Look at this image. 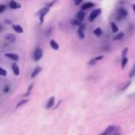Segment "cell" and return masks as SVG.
<instances>
[{"instance_id": "8fae6325", "label": "cell", "mask_w": 135, "mask_h": 135, "mask_svg": "<svg viewBox=\"0 0 135 135\" xmlns=\"http://www.w3.org/2000/svg\"><path fill=\"white\" fill-rule=\"evenodd\" d=\"M93 34L96 37H100L103 34V30H102L100 27H97L93 30Z\"/></svg>"}, {"instance_id": "ac0fdd59", "label": "cell", "mask_w": 135, "mask_h": 135, "mask_svg": "<svg viewBox=\"0 0 135 135\" xmlns=\"http://www.w3.org/2000/svg\"><path fill=\"white\" fill-rule=\"evenodd\" d=\"M41 68L40 66H37L36 68H34V70L33 71V72L31 74V78H35L36 77L39 73L41 72Z\"/></svg>"}, {"instance_id": "9c48e42d", "label": "cell", "mask_w": 135, "mask_h": 135, "mask_svg": "<svg viewBox=\"0 0 135 135\" xmlns=\"http://www.w3.org/2000/svg\"><path fill=\"white\" fill-rule=\"evenodd\" d=\"M5 39L6 41H7L10 43H15L16 41V37L15 35L13 34H7L5 36Z\"/></svg>"}, {"instance_id": "4fadbf2b", "label": "cell", "mask_w": 135, "mask_h": 135, "mask_svg": "<svg viewBox=\"0 0 135 135\" xmlns=\"http://www.w3.org/2000/svg\"><path fill=\"white\" fill-rule=\"evenodd\" d=\"M49 45H50V47L53 49V50L56 51L60 49L59 44L55 40H53V39H52V40H50V41H49Z\"/></svg>"}, {"instance_id": "cb8c5ba5", "label": "cell", "mask_w": 135, "mask_h": 135, "mask_svg": "<svg viewBox=\"0 0 135 135\" xmlns=\"http://www.w3.org/2000/svg\"><path fill=\"white\" fill-rule=\"evenodd\" d=\"M134 76H135V65L133 66V68H131V70L130 71V73H129L130 78H133Z\"/></svg>"}, {"instance_id": "7a4b0ae2", "label": "cell", "mask_w": 135, "mask_h": 135, "mask_svg": "<svg viewBox=\"0 0 135 135\" xmlns=\"http://www.w3.org/2000/svg\"><path fill=\"white\" fill-rule=\"evenodd\" d=\"M50 10V8L48 7V6H45V7H43L42 9H41L39 11L37 12V16L39 17V20H40V23L42 24L44 22L45 20V17L48 15V13Z\"/></svg>"}, {"instance_id": "603a6c76", "label": "cell", "mask_w": 135, "mask_h": 135, "mask_svg": "<svg viewBox=\"0 0 135 135\" xmlns=\"http://www.w3.org/2000/svg\"><path fill=\"white\" fill-rule=\"evenodd\" d=\"M33 87H34V84H31L29 86V87H28L27 92H26V94H25V96H29V95H30L31 91L33 90Z\"/></svg>"}, {"instance_id": "d6986e66", "label": "cell", "mask_w": 135, "mask_h": 135, "mask_svg": "<svg viewBox=\"0 0 135 135\" xmlns=\"http://www.w3.org/2000/svg\"><path fill=\"white\" fill-rule=\"evenodd\" d=\"M12 29L17 34H22L23 33V28L20 25H13Z\"/></svg>"}, {"instance_id": "277c9868", "label": "cell", "mask_w": 135, "mask_h": 135, "mask_svg": "<svg viewBox=\"0 0 135 135\" xmlns=\"http://www.w3.org/2000/svg\"><path fill=\"white\" fill-rule=\"evenodd\" d=\"M43 56V49L41 48L38 47L36 49V50L34 51V61H39Z\"/></svg>"}, {"instance_id": "5bb4252c", "label": "cell", "mask_w": 135, "mask_h": 135, "mask_svg": "<svg viewBox=\"0 0 135 135\" xmlns=\"http://www.w3.org/2000/svg\"><path fill=\"white\" fill-rule=\"evenodd\" d=\"M11 68H12V71H13L14 74H15L16 76L20 75V68H19V67H18V65H17V64L14 63L12 65V66H11Z\"/></svg>"}, {"instance_id": "d4e9b609", "label": "cell", "mask_w": 135, "mask_h": 135, "mask_svg": "<svg viewBox=\"0 0 135 135\" xmlns=\"http://www.w3.org/2000/svg\"><path fill=\"white\" fill-rule=\"evenodd\" d=\"M128 52H129V48H128V47L124 48L122 50L121 55H122V56H126L128 55Z\"/></svg>"}, {"instance_id": "7c38bea8", "label": "cell", "mask_w": 135, "mask_h": 135, "mask_svg": "<svg viewBox=\"0 0 135 135\" xmlns=\"http://www.w3.org/2000/svg\"><path fill=\"white\" fill-rule=\"evenodd\" d=\"M110 26H111L112 33L117 34L119 32V28L118 26V25H117L115 22H111V23H110Z\"/></svg>"}, {"instance_id": "1f68e13d", "label": "cell", "mask_w": 135, "mask_h": 135, "mask_svg": "<svg viewBox=\"0 0 135 135\" xmlns=\"http://www.w3.org/2000/svg\"><path fill=\"white\" fill-rule=\"evenodd\" d=\"M74 1V5L75 6H79L83 2L84 0H73Z\"/></svg>"}, {"instance_id": "9a60e30c", "label": "cell", "mask_w": 135, "mask_h": 135, "mask_svg": "<svg viewBox=\"0 0 135 135\" xmlns=\"http://www.w3.org/2000/svg\"><path fill=\"white\" fill-rule=\"evenodd\" d=\"M124 36H125V34H124V32H118V33L115 34V37H114V41H121L122 39H123Z\"/></svg>"}, {"instance_id": "836d02e7", "label": "cell", "mask_w": 135, "mask_h": 135, "mask_svg": "<svg viewBox=\"0 0 135 135\" xmlns=\"http://www.w3.org/2000/svg\"><path fill=\"white\" fill-rule=\"evenodd\" d=\"M132 8H133V10L134 11V15H135V4H133L132 5Z\"/></svg>"}, {"instance_id": "e0dca14e", "label": "cell", "mask_w": 135, "mask_h": 135, "mask_svg": "<svg viewBox=\"0 0 135 135\" xmlns=\"http://www.w3.org/2000/svg\"><path fill=\"white\" fill-rule=\"evenodd\" d=\"M115 130V127L113 126H109V127L106 128L104 132L102 133L101 135H111Z\"/></svg>"}, {"instance_id": "4316f807", "label": "cell", "mask_w": 135, "mask_h": 135, "mask_svg": "<svg viewBox=\"0 0 135 135\" xmlns=\"http://www.w3.org/2000/svg\"><path fill=\"white\" fill-rule=\"evenodd\" d=\"M7 75V72L2 68L0 67V76H6Z\"/></svg>"}, {"instance_id": "ffe728a7", "label": "cell", "mask_w": 135, "mask_h": 135, "mask_svg": "<svg viewBox=\"0 0 135 135\" xmlns=\"http://www.w3.org/2000/svg\"><path fill=\"white\" fill-rule=\"evenodd\" d=\"M128 61H129V59H128L127 56H122V60H121V68H122V69L125 68Z\"/></svg>"}, {"instance_id": "4dcf8cb0", "label": "cell", "mask_w": 135, "mask_h": 135, "mask_svg": "<svg viewBox=\"0 0 135 135\" xmlns=\"http://www.w3.org/2000/svg\"><path fill=\"white\" fill-rule=\"evenodd\" d=\"M6 10V6L4 4H0V14L3 13Z\"/></svg>"}, {"instance_id": "6da1fadb", "label": "cell", "mask_w": 135, "mask_h": 135, "mask_svg": "<svg viewBox=\"0 0 135 135\" xmlns=\"http://www.w3.org/2000/svg\"><path fill=\"white\" fill-rule=\"evenodd\" d=\"M102 14V9L101 8H96L90 13L89 16H88V22H93L97 18V17Z\"/></svg>"}, {"instance_id": "d6a6232c", "label": "cell", "mask_w": 135, "mask_h": 135, "mask_svg": "<svg viewBox=\"0 0 135 135\" xmlns=\"http://www.w3.org/2000/svg\"><path fill=\"white\" fill-rule=\"evenodd\" d=\"M9 89H10V87L9 86H6V87L3 89V92H5V93H7V92L9 91Z\"/></svg>"}, {"instance_id": "2e32d148", "label": "cell", "mask_w": 135, "mask_h": 135, "mask_svg": "<svg viewBox=\"0 0 135 135\" xmlns=\"http://www.w3.org/2000/svg\"><path fill=\"white\" fill-rule=\"evenodd\" d=\"M55 103V97L54 96H52L49 98V99L47 102V104H46V108L47 109H50L52 108L53 106H54Z\"/></svg>"}, {"instance_id": "44dd1931", "label": "cell", "mask_w": 135, "mask_h": 135, "mask_svg": "<svg viewBox=\"0 0 135 135\" xmlns=\"http://www.w3.org/2000/svg\"><path fill=\"white\" fill-rule=\"evenodd\" d=\"M71 25L73 26H77V27H79L81 24H82V22H80V21H78L76 18H74V19H72L71 20Z\"/></svg>"}, {"instance_id": "30bf717a", "label": "cell", "mask_w": 135, "mask_h": 135, "mask_svg": "<svg viewBox=\"0 0 135 135\" xmlns=\"http://www.w3.org/2000/svg\"><path fill=\"white\" fill-rule=\"evenodd\" d=\"M9 6H10V8L12 9V10H16V9H20L22 7V6L19 3H17V2H15V0H11L9 3Z\"/></svg>"}, {"instance_id": "e575fe53", "label": "cell", "mask_w": 135, "mask_h": 135, "mask_svg": "<svg viewBox=\"0 0 135 135\" xmlns=\"http://www.w3.org/2000/svg\"><path fill=\"white\" fill-rule=\"evenodd\" d=\"M2 26H1V25H0V32L2 31Z\"/></svg>"}, {"instance_id": "5b68a950", "label": "cell", "mask_w": 135, "mask_h": 135, "mask_svg": "<svg viewBox=\"0 0 135 135\" xmlns=\"http://www.w3.org/2000/svg\"><path fill=\"white\" fill-rule=\"evenodd\" d=\"M85 30H86V25L85 24L82 23L79 27H78L77 34H78V37H79L80 39L85 38Z\"/></svg>"}, {"instance_id": "d590c367", "label": "cell", "mask_w": 135, "mask_h": 135, "mask_svg": "<svg viewBox=\"0 0 135 135\" xmlns=\"http://www.w3.org/2000/svg\"><path fill=\"white\" fill-rule=\"evenodd\" d=\"M117 135H118V134H117Z\"/></svg>"}, {"instance_id": "7402d4cb", "label": "cell", "mask_w": 135, "mask_h": 135, "mask_svg": "<svg viewBox=\"0 0 135 135\" xmlns=\"http://www.w3.org/2000/svg\"><path fill=\"white\" fill-rule=\"evenodd\" d=\"M28 102H29V99H22V100H21L20 102H17V104L16 105V108H19L20 106L25 105Z\"/></svg>"}, {"instance_id": "f1b7e54d", "label": "cell", "mask_w": 135, "mask_h": 135, "mask_svg": "<svg viewBox=\"0 0 135 135\" xmlns=\"http://www.w3.org/2000/svg\"><path fill=\"white\" fill-rule=\"evenodd\" d=\"M95 60H96L97 62H99V60H102V59L104 58V56L103 55H99V56H95Z\"/></svg>"}, {"instance_id": "3957f363", "label": "cell", "mask_w": 135, "mask_h": 135, "mask_svg": "<svg viewBox=\"0 0 135 135\" xmlns=\"http://www.w3.org/2000/svg\"><path fill=\"white\" fill-rule=\"evenodd\" d=\"M128 16V12L126 9H124L122 7H121L118 9L117 10V15H116V19L118 21H121L122 19L125 18Z\"/></svg>"}, {"instance_id": "f546056e", "label": "cell", "mask_w": 135, "mask_h": 135, "mask_svg": "<svg viewBox=\"0 0 135 135\" xmlns=\"http://www.w3.org/2000/svg\"><path fill=\"white\" fill-rule=\"evenodd\" d=\"M130 84H131V81L130 80V81H128V82L125 84V86H124L122 88V91H125V90H126L128 87H130Z\"/></svg>"}, {"instance_id": "83f0119b", "label": "cell", "mask_w": 135, "mask_h": 135, "mask_svg": "<svg viewBox=\"0 0 135 135\" xmlns=\"http://www.w3.org/2000/svg\"><path fill=\"white\" fill-rule=\"evenodd\" d=\"M56 1L57 0H52V1H51V2H49L48 4H47V6H48V7H49V8H51V7H52L53 6H54V4L56 2Z\"/></svg>"}, {"instance_id": "ba28073f", "label": "cell", "mask_w": 135, "mask_h": 135, "mask_svg": "<svg viewBox=\"0 0 135 135\" xmlns=\"http://www.w3.org/2000/svg\"><path fill=\"white\" fill-rule=\"evenodd\" d=\"M4 56L6 57H7L10 60H14V61H17L19 59V56L18 55L15 54V53H11V52H7V53H5Z\"/></svg>"}, {"instance_id": "8992f818", "label": "cell", "mask_w": 135, "mask_h": 135, "mask_svg": "<svg viewBox=\"0 0 135 135\" xmlns=\"http://www.w3.org/2000/svg\"><path fill=\"white\" fill-rule=\"evenodd\" d=\"M85 17H86V13H85V10H80V11L77 12L76 18L78 21H80V22H83L84 18H85Z\"/></svg>"}, {"instance_id": "484cf974", "label": "cell", "mask_w": 135, "mask_h": 135, "mask_svg": "<svg viewBox=\"0 0 135 135\" xmlns=\"http://www.w3.org/2000/svg\"><path fill=\"white\" fill-rule=\"evenodd\" d=\"M96 63H97V61H96V60H95V58L93 57V58H91V59H90L89 60H88L87 65H91V66H93V65H96Z\"/></svg>"}, {"instance_id": "52a82bcc", "label": "cell", "mask_w": 135, "mask_h": 135, "mask_svg": "<svg viewBox=\"0 0 135 135\" xmlns=\"http://www.w3.org/2000/svg\"><path fill=\"white\" fill-rule=\"evenodd\" d=\"M95 6V4L94 2H84V4H82V6H81V10H87L88 9H91L92 7H94V6Z\"/></svg>"}]
</instances>
